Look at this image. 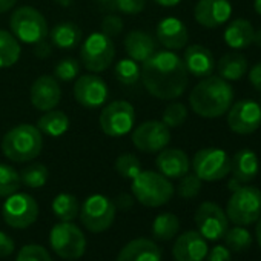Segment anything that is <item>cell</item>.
Listing matches in <instances>:
<instances>
[{
	"instance_id": "b9f144b4",
	"label": "cell",
	"mask_w": 261,
	"mask_h": 261,
	"mask_svg": "<svg viewBox=\"0 0 261 261\" xmlns=\"http://www.w3.org/2000/svg\"><path fill=\"white\" fill-rule=\"evenodd\" d=\"M114 2V8L123 14H140L145 7H146V0H111Z\"/></svg>"
},
{
	"instance_id": "e575fe53",
	"label": "cell",
	"mask_w": 261,
	"mask_h": 261,
	"mask_svg": "<svg viewBox=\"0 0 261 261\" xmlns=\"http://www.w3.org/2000/svg\"><path fill=\"white\" fill-rule=\"evenodd\" d=\"M223 238L230 252H241L252 244V235L247 229H244V226H235L227 229Z\"/></svg>"
},
{
	"instance_id": "ba28073f",
	"label": "cell",
	"mask_w": 261,
	"mask_h": 261,
	"mask_svg": "<svg viewBox=\"0 0 261 261\" xmlns=\"http://www.w3.org/2000/svg\"><path fill=\"white\" fill-rule=\"evenodd\" d=\"M115 204L105 195L94 194L85 200L80 209V220L83 226L92 232L100 233L108 230L115 220Z\"/></svg>"
},
{
	"instance_id": "277c9868",
	"label": "cell",
	"mask_w": 261,
	"mask_h": 261,
	"mask_svg": "<svg viewBox=\"0 0 261 261\" xmlns=\"http://www.w3.org/2000/svg\"><path fill=\"white\" fill-rule=\"evenodd\" d=\"M134 198L146 207H160L174 195V186L160 172L142 171L130 185Z\"/></svg>"
},
{
	"instance_id": "cb8c5ba5",
	"label": "cell",
	"mask_w": 261,
	"mask_h": 261,
	"mask_svg": "<svg viewBox=\"0 0 261 261\" xmlns=\"http://www.w3.org/2000/svg\"><path fill=\"white\" fill-rule=\"evenodd\" d=\"M259 171V162L256 154L252 149H240L230 159V172L232 178L240 185H247L253 181Z\"/></svg>"
},
{
	"instance_id": "11a10c76",
	"label": "cell",
	"mask_w": 261,
	"mask_h": 261,
	"mask_svg": "<svg viewBox=\"0 0 261 261\" xmlns=\"http://www.w3.org/2000/svg\"><path fill=\"white\" fill-rule=\"evenodd\" d=\"M98 2H111V0H98Z\"/></svg>"
},
{
	"instance_id": "f35d334b",
	"label": "cell",
	"mask_w": 261,
	"mask_h": 261,
	"mask_svg": "<svg viewBox=\"0 0 261 261\" xmlns=\"http://www.w3.org/2000/svg\"><path fill=\"white\" fill-rule=\"evenodd\" d=\"M201 185L203 181L195 175V174H185L181 178H180V183L177 186V192L181 198H195L200 191H201Z\"/></svg>"
},
{
	"instance_id": "ee69618b",
	"label": "cell",
	"mask_w": 261,
	"mask_h": 261,
	"mask_svg": "<svg viewBox=\"0 0 261 261\" xmlns=\"http://www.w3.org/2000/svg\"><path fill=\"white\" fill-rule=\"evenodd\" d=\"M206 261H230V250L227 249L226 244H217L211 249V252H207Z\"/></svg>"
},
{
	"instance_id": "603a6c76",
	"label": "cell",
	"mask_w": 261,
	"mask_h": 261,
	"mask_svg": "<svg viewBox=\"0 0 261 261\" xmlns=\"http://www.w3.org/2000/svg\"><path fill=\"white\" fill-rule=\"evenodd\" d=\"M155 163L160 174L165 175L166 178H181L185 174L189 172L191 168L188 154L177 148L162 149Z\"/></svg>"
},
{
	"instance_id": "8d00e7d4",
	"label": "cell",
	"mask_w": 261,
	"mask_h": 261,
	"mask_svg": "<svg viewBox=\"0 0 261 261\" xmlns=\"http://www.w3.org/2000/svg\"><path fill=\"white\" fill-rule=\"evenodd\" d=\"M115 171L120 177L126 180H133L142 172L140 160L134 154H121L115 160Z\"/></svg>"
},
{
	"instance_id": "2e32d148",
	"label": "cell",
	"mask_w": 261,
	"mask_h": 261,
	"mask_svg": "<svg viewBox=\"0 0 261 261\" xmlns=\"http://www.w3.org/2000/svg\"><path fill=\"white\" fill-rule=\"evenodd\" d=\"M74 98L85 108H98L108 100V86L98 75H80L74 85Z\"/></svg>"
},
{
	"instance_id": "5bb4252c",
	"label": "cell",
	"mask_w": 261,
	"mask_h": 261,
	"mask_svg": "<svg viewBox=\"0 0 261 261\" xmlns=\"http://www.w3.org/2000/svg\"><path fill=\"white\" fill-rule=\"evenodd\" d=\"M227 126L240 136L253 134L261 126V106L250 98L232 103L227 111Z\"/></svg>"
},
{
	"instance_id": "7bdbcfd3",
	"label": "cell",
	"mask_w": 261,
	"mask_h": 261,
	"mask_svg": "<svg viewBox=\"0 0 261 261\" xmlns=\"http://www.w3.org/2000/svg\"><path fill=\"white\" fill-rule=\"evenodd\" d=\"M123 31V20L121 17L115 16V14H109L103 19L101 22V33L106 34L109 39L120 36Z\"/></svg>"
},
{
	"instance_id": "7c38bea8",
	"label": "cell",
	"mask_w": 261,
	"mask_h": 261,
	"mask_svg": "<svg viewBox=\"0 0 261 261\" xmlns=\"http://www.w3.org/2000/svg\"><path fill=\"white\" fill-rule=\"evenodd\" d=\"M4 220L14 229H27L36 223L39 217V204L28 194H13L2 207Z\"/></svg>"
},
{
	"instance_id": "52a82bcc",
	"label": "cell",
	"mask_w": 261,
	"mask_h": 261,
	"mask_svg": "<svg viewBox=\"0 0 261 261\" xmlns=\"http://www.w3.org/2000/svg\"><path fill=\"white\" fill-rule=\"evenodd\" d=\"M49 244L54 253L65 259H79L86 250L85 233L71 221H60L51 229Z\"/></svg>"
},
{
	"instance_id": "4dcf8cb0",
	"label": "cell",
	"mask_w": 261,
	"mask_h": 261,
	"mask_svg": "<svg viewBox=\"0 0 261 261\" xmlns=\"http://www.w3.org/2000/svg\"><path fill=\"white\" fill-rule=\"evenodd\" d=\"M180 230V220L175 214L165 212L155 217L152 223V235L159 241H169L172 240Z\"/></svg>"
},
{
	"instance_id": "816d5d0a",
	"label": "cell",
	"mask_w": 261,
	"mask_h": 261,
	"mask_svg": "<svg viewBox=\"0 0 261 261\" xmlns=\"http://www.w3.org/2000/svg\"><path fill=\"white\" fill-rule=\"evenodd\" d=\"M54 2H56L57 5L63 7V8H68V7H71V5L74 4V0H54Z\"/></svg>"
},
{
	"instance_id": "f907efd6",
	"label": "cell",
	"mask_w": 261,
	"mask_h": 261,
	"mask_svg": "<svg viewBox=\"0 0 261 261\" xmlns=\"http://www.w3.org/2000/svg\"><path fill=\"white\" fill-rule=\"evenodd\" d=\"M255 237H256V243L261 247V217L256 220V229H255Z\"/></svg>"
},
{
	"instance_id": "83f0119b",
	"label": "cell",
	"mask_w": 261,
	"mask_h": 261,
	"mask_svg": "<svg viewBox=\"0 0 261 261\" xmlns=\"http://www.w3.org/2000/svg\"><path fill=\"white\" fill-rule=\"evenodd\" d=\"M37 127L45 136L60 137L66 133L68 127H69V118L63 111L51 109V111H46L37 120Z\"/></svg>"
},
{
	"instance_id": "9c48e42d",
	"label": "cell",
	"mask_w": 261,
	"mask_h": 261,
	"mask_svg": "<svg viewBox=\"0 0 261 261\" xmlns=\"http://www.w3.org/2000/svg\"><path fill=\"white\" fill-rule=\"evenodd\" d=\"M82 63L91 72L106 71L115 57V46L112 39L103 33H92L82 45L80 49Z\"/></svg>"
},
{
	"instance_id": "6da1fadb",
	"label": "cell",
	"mask_w": 261,
	"mask_h": 261,
	"mask_svg": "<svg viewBox=\"0 0 261 261\" xmlns=\"http://www.w3.org/2000/svg\"><path fill=\"white\" fill-rule=\"evenodd\" d=\"M142 82L146 91L160 100H175L186 91L189 74L172 51H155L142 66Z\"/></svg>"
},
{
	"instance_id": "4fadbf2b",
	"label": "cell",
	"mask_w": 261,
	"mask_h": 261,
	"mask_svg": "<svg viewBox=\"0 0 261 261\" xmlns=\"http://www.w3.org/2000/svg\"><path fill=\"white\" fill-rule=\"evenodd\" d=\"M133 145L146 154H155L165 149L171 142V129L159 120H149L139 124L133 133Z\"/></svg>"
},
{
	"instance_id": "484cf974",
	"label": "cell",
	"mask_w": 261,
	"mask_h": 261,
	"mask_svg": "<svg viewBox=\"0 0 261 261\" xmlns=\"http://www.w3.org/2000/svg\"><path fill=\"white\" fill-rule=\"evenodd\" d=\"M255 30L252 23L246 19H235L232 20L224 30V43L230 49H244L253 43Z\"/></svg>"
},
{
	"instance_id": "836d02e7",
	"label": "cell",
	"mask_w": 261,
	"mask_h": 261,
	"mask_svg": "<svg viewBox=\"0 0 261 261\" xmlns=\"http://www.w3.org/2000/svg\"><path fill=\"white\" fill-rule=\"evenodd\" d=\"M48 177H49L48 168L42 163H31L20 172L22 185H25L31 189L43 188L48 181Z\"/></svg>"
},
{
	"instance_id": "681fc988",
	"label": "cell",
	"mask_w": 261,
	"mask_h": 261,
	"mask_svg": "<svg viewBox=\"0 0 261 261\" xmlns=\"http://www.w3.org/2000/svg\"><path fill=\"white\" fill-rule=\"evenodd\" d=\"M154 2L160 7H166V8H172V7H177L181 0H154Z\"/></svg>"
},
{
	"instance_id": "f6af8a7d",
	"label": "cell",
	"mask_w": 261,
	"mask_h": 261,
	"mask_svg": "<svg viewBox=\"0 0 261 261\" xmlns=\"http://www.w3.org/2000/svg\"><path fill=\"white\" fill-rule=\"evenodd\" d=\"M14 250H16L14 240L8 233L0 230V258H7V256L13 255Z\"/></svg>"
},
{
	"instance_id": "d590c367",
	"label": "cell",
	"mask_w": 261,
	"mask_h": 261,
	"mask_svg": "<svg viewBox=\"0 0 261 261\" xmlns=\"http://www.w3.org/2000/svg\"><path fill=\"white\" fill-rule=\"evenodd\" d=\"M20 174L10 165L0 163V197H10L20 189Z\"/></svg>"
},
{
	"instance_id": "ab89813d",
	"label": "cell",
	"mask_w": 261,
	"mask_h": 261,
	"mask_svg": "<svg viewBox=\"0 0 261 261\" xmlns=\"http://www.w3.org/2000/svg\"><path fill=\"white\" fill-rule=\"evenodd\" d=\"M80 72V65L75 59H63L54 68V77L62 82L74 80Z\"/></svg>"
},
{
	"instance_id": "ffe728a7",
	"label": "cell",
	"mask_w": 261,
	"mask_h": 261,
	"mask_svg": "<svg viewBox=\"0 0 261 261\" xmlns=\"http://www.w3.org/2000/svg\"><path fill=\"white\" fill-rule=\"evenodd\" d=\"M157 39L169 51L183 49L188 45L189 33L186 25L177 17H166L157 25Z\"/></svg>"
},
{
	"instance_id": "f1b7e54d",
	"label": "cell",
	"mask_w": 261,
	"mask_h": 261,
	"mask_svg": "<svg viewBox=\"0 0 261 261\" xmlns=\"http://www.w3.org/2000/svg\"><path fill=\"white\" fill-rule=\"evenodd\" d=\"M51 42L60 49H74L82 42V30L71 22L57 23L51 30Z\"/></svg>"
},
{
	"instance_id": "f546056e",
	"label": "cell",
	"mask_w": 261,
	"mask_h": 261,
	"mask_svg": "<svg viewBox=\"0 0 261 261\" xmlns=\"http://www.w3.org/2000/svg\"><path fill=\"white\" fill-rule=\"evenodd\" d=\"M19 40L8 31L0 30V68H11L20 59Z\"/></svg>"
},
{
	"instance_id": "44dd1931",
	"label": "cell",
	"mask_w": 261,
	"mask_h": 261,
	"mask_svg": "<svg viewBox=\"0 0 261 261\" xmlns=\"http://www.w3.org/2000/svg\"><path fill=\"white\" fill-rule=\"evenodd\" d=\"M183 63L186 66L188 74L197 79H204V77L212 75V72L215 71V65H217L212 53L203 45L188 46L183 56Z\"/></svg>"
},
{
	"instance_id": "e0dca14e",
	"label": "cell",
	"mask_w": 261,
	"mask_h": 261,
	"mask_svg": "<svg viewBox=\"0 0 261 261\" xmlns=\"http://www.w3.org/2000/svg\"><path fill=\"white\" fill-rule=\"evenodd\" d=\"M230 16L232 5L229 0H198L194 8L195 20L207 30L224 25Z\"/></svg>"
},
{
	"instance_id": "8fae6325",
	"label": "cell",
	"mask_w": 261,
	"mask_h": 261,
	"mask_svg": "<svg viewBox=\"0 0 261 261\" xmlns=\"http://www.w3.org/2000/svg\"><path fill=\"white\" fill-rule=\"evenodd\" d=\"M194 174L201 181H218L230 172V157L220 148H203L192 159Z\"/></svg>"
},
{
	"instance_id": "4316f807",
	"label": "cell",
	"mask_w": 261,
	"mask_h": 261,
	"mask_svg": "<svg viewBox=\"0 0 261 261\" xmlns=\"http://www.w3.org/2000/svg\"><path fill=\"white\" fill-rule=\"evenodd\" d=\"M215 68L226 82H238L247 72V59L241 53H227L218 60Z\"/></svg>"
},
{
	"instance_id": "bcb514c9",
	"label": "cell",
	"mask_w": 261,
	"mask_h": 261,
	"mask_svg": "<svg viewBox=\"0 0 261 261\" xmlns=\"http://www.w3.org/2000/svg\"><path fill=\"white\" fill-rule=\"evenodd\" d=\"M247 79H249V83L261 92V62H258L256 65H253L250 69H249V74H247Z\"/></svg>"
},
{
	"instance_id": "c3c4849f",
	"label": "cell",
	"mask_w": 261,
	"mask_h": 261,
	"mask_svg": "<svg viewBox=\"0 0 261 261\" xmlns=\"http://www.w3.org/2000/svg\"><path fill=\"white\" fill-rule=\"evenodd\" d=\"M16 4H17V0H0V14L11 11Z\"/></svg>"
},
{
	"instance_id": "d6986e66",
	"label": "cell",
	"mask_w": 261,
	"mask_h": 261,
	"mask_svg": "<svg viewBox=\"0 0 261 261\" xmlns=\"http://www.w3.org/2000/svg\"><path fill=\"white\" fill-rule=\"evenodd\" d=\"M31 103L36 109L46 112L54 109L62 98V89L56 77L40 75L31 86Z\"/></svg>"
},
{
	"instance_id": "f5cc1de1",
	"label": "cell",
	"mask_w": 261,
	"mask_h": 261,
	"mask_svg": "<svg viewBox=\"0 0 261 261\" xmlns=\"http://www.w3.org/2000/svg\"><path fill=\"white\" fill-rule=\"evenodd\" d=\"M253 43H255L256 46H259V48H261V30L255 31V36H253Z\"/></svg>"
},
{
	"instance_id": "74e56055",
	"label": "cell",
	"mask_w": 261,
	"mask_h": 261,
	"mask_svg": "<svg viewBox=\"0 0 261 261\" xmlns=\"http://www.w3.org/2000/svg\"><path fill=\"white\" fill-rule=\"evenodd\" d=\"M186 120H188V108L180 101H174V103L168 105V108L165 109L163 117H162V121L169 129L183 126Z\"/></svg>"
},
{
	"instance_id": "ac0fdd59",
	"label": "cell",
	"mask_w": 261,
	"mask_h": 261,
	"mask_svg": "<svg viewBox=\"0 0 261 261\" xmlns=\"http://www.w3.org/2000/svg\"><path fill=\"white\" fill-rule=\"evenodd\" d=\"M207 252V240L198 230L181 233L172 246V256L175 261H203Z\"/></svg>"
},
{
	"instance_id": "7402d4cb",
	"label": "cell",
	"mask_w": 261,
	"mask_h": 261,
	"mask_svg": "<svg viewBox=\"0 0 261 261\" xmlns=\"http://www.w3.org/2000/svg\"><path fill=\"white\" fill-rule=\"evenodd\" d=\"M115 261H162V249L149 238H136L121 247Z\"/></svg>"
},
{
	"instance_id": "d6a6232c",
	"label": "cell",
	"mask_w": 261,
	"mask_h": 261,
	"mask_svg": "<svg viewBox=\"0 0 261 261\" xmlns=\"http://www.w3.org/2000/svg\"><path fill=\"white\" fill-rule=\"evenodd\" d=\"M115 79L126 86H133L142 79V69L139 63L133 59H123L114 68Z\"/></svg>"
},
{
	"instance_id": "5b68a950",
	"label": "cell",
	"mask_w": 261,
	"mask_h": 261,
	"mask_svg": "<svg viewBox=\"0 0 261 261\" xmlns=\"http://www.w3.org/2000/svg\"><path fill=\"white\" fill-rule=\"evenodd\" d=\"M229 221L237 226H249L261 217V191L255 186L237 188L226 204Z\"/></svg>"
},
{
	"instance_id": "db71d44e",
	"label": "cell",
	"mask_w": 261,
	"mask_h": 261,
	"mask_svg": "<svg viewBox=\"0 0 261 261\" xmlns=\"http://www.w3.org/2000/svg\"><path fill=\"white\" fill-rule=\"evenodd\" d=\"M253 10L258 16H261V0H253Z\"/></svg>"
},
{
	"instance_id": "60d3db41",
	"label": "cell",
	"mask_w": 261,
	"mask_h": 261,
	"mask_svg": "<svg viewBox=\"0 0 261 261\" xmlns=\"http://www.w3.org/2000/svg\"><path fill=\"white\" fill-rule=\"evenodd\" d=\"M16 261H53V258L43 246L27 244L17 253Z\"/></svg>"
},
{
	"instance_id": "d4e9b609",
	"label": "cell",
	"mask_w": 261,
	"mask_h": 261,
	"mask_svg": "<svg viewBox=\"0 0 261 261\" xmlns=\"http://www.w3.org/2000/svg\"><path fill=\"white\" fill-rule=\"evenodd\" d=\"M124 49L129 59L136 60L137 63H143L157 51V43L151 34L136 30L127 33L124 37Z\"/></svg>"
},
{
	"instance_id": "7a4b0ae2",
	"label": "cell",
	"mask_w": 261,
	"mask_h": 261,
	"mask_svg": "<svg viewBox=\"0 0 261 261\" xmlns=\"http://www.w3.org/2000/svg\"><path fill=\"white\" fill-rule=\"evenodd\" d=\"M233 103V89L220 75H209L198 82L191 94L189 105L192 111L203 118H217L224 115Z\"/></svg>"
},
{
	"instance_id": "8992f818",
	"label": "cell",
	"mask_w": 261,
	"mask_h": 261,
	"mask_svg": "<svg viewBox=\"0 0 261 261\" xmlns=\"http://www.w3.org/2000/svg\"><path fill=\"white\" fill-rule=\"evenodd\" d=\"M11 34L28 45H37L43 42L49 33L46 19L33 7H22L11 14L10 19Z\"/></svg>"
},
{
	"instance_id": "3957f363",
	"label": "cell",
	"mask_w": 261,
	"mask_h": 261,
	"mask_svg": "<svg viewBox=\"0 0 261 261\" xmlns=\"http://www.w3.org/2000/svg\"><path fill=\"white\" fill-rule=\"evenodd\" d=\"M43 148V137L37 126L19 124L10 129L2 139V152L16 163H25L37 159Z\"/></svg>"
},
{
	"instance_id": "9f6ffc18",
	"label": "cell",
	"mask_w": 261,
	"mask_h": 261,
	"mask_svg": "<svg viewBox=\"0 0 261 261\" xmlns=\"http://www.w3.org/2000/svg\"><path fill=\"white\" fill-rule=\"evenodd\" d=\"M259 106H261V105H259Z\"/></svg>"
},
{
	"instance_id": "9a60e30c",
	"label": "cell",
	"mask_w": 261,
	"mask_h": 261,
	"mask_svg": "<svg viewBox=\"0 0 261 261\" xmlns=\"http://www.w3.org/2000/svg\"><path fill=\"white\" fill-rule=\"evenodd\" d=\"M195 224L198 232L209 241H217L223 238L229 229V218L226 212L214 201L201 203L195 211Z\"/></svg>"
},
{
	"instance_id": "1f68e13d",
	"label": "cell",
	"mask_w": 261,
	"mask_h": 261,
	"mask_svg": "<svg viewBox=\"0 0 261 261\" xmlns=\"http://www.w3.org/2000/svg\"><path fill=\"white\" fill-rule=\"evenodd\" d=\"M53 212L54 215L60 220V221H72L79 212H80V204L79 200L68 192H62L59 194L54 200H53Z\"/></svg>"
},
{
	"instance_id": "7dc6e473",
	"label": "cell",
	"mask_w": 261,
	"mask_h": 261,
	"mask_svg": "<svg viewBox=\"0 0 261 261\" xmlns=\"http://www.w3.org/2000/svg\"><path fill=\"white\" fill-rule=\"evenodd\" d=\"M115 207H118L120 211H127L133 207L134 204V195H129V194H120L117 197V200L114 201Z\"/></svg>"
},
{
	"instance_id": "30bf717a",
	"label": "cell",
	"mask_w": 261,
	"mask_h": 261,
	"mask_svg": "<svg viewBox=\"0 0 261 261\" xmlns=\"http://www.w3.org/2000/svg\"><path fill=\"white\" fill-rule=\"evenodd\" d=\"M100 127L108 137H123L130 133L136 123V109L129 101L117 100L109 103L100 114Z\"/></svg>"
}]
</instances>
